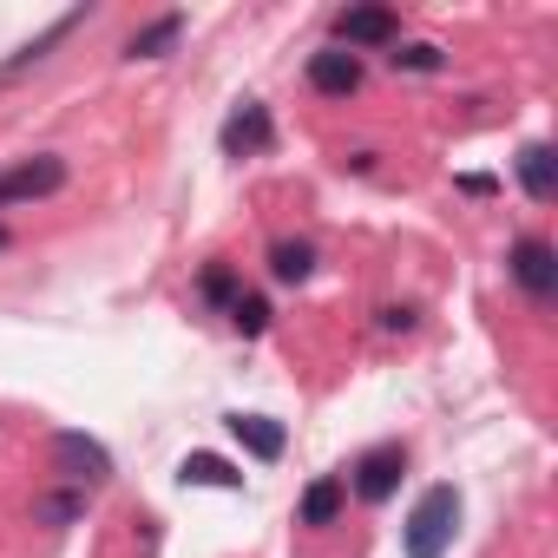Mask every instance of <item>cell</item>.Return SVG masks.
I'll list each match as a JSON object with an SVG mask.
<instances>
[{"mask_svg": "<svg viewBox=\"0 0 558 558\" xmlns=\"http://www.w3.org/2000/svg\"><path fill=\"white\" fill-rule=\"evenodd\" d=\"M269 276H276V283H310V276H316V250L303 236L269 243Z\"/></svg>", "mask_w": 558, "mask_h": 558, "instance_id": "13", "label": "cell"}, {"mask_svg": "<svg viewBox=\"0 0 558 558\" xmlns=\"http://www.w3.org/2000/svg\"><path fill=\"white\" fill-rule=\"evenodd\" d=\"M223 427L243 440V453H256V460H283V447H290V434H283V421H269V414H223Z\"/></svg>", "mask_w": 558, "mask_h": 558, "instance_id": "9", "label": "cell"}, {"mask_svg": "<svg viewBox=\"0 0 558 558\" xmlns=\"http://www.w3.org/2000/svg\"><path fill=\"white\" fill-rule=\"evenodd\" d=\"M53 191H66V158H53V151L21 158V165L0 171V210H8V204H40Z\"/></svg>", "mask_w": 558, "mask_h": 558, "instance_id": "2", "label": "cell"}, {"mask_svg": "<svg viewBox=\"0 0 558 558\" xmlns=\"http://www.w3.org/2000/svg\"><path fill=\"white\" fill-rule=\"evenodd\" d=\"M178 480H184V486H223V493L243 486V473H236L230 460H217V453H191V460L178 466Z\"/></svg>", "mask_w": 558, "mask_h": 558, "instance_id": "14", "label": "cell"}, {"mask_svg": "<svg viewBox=\"0 0 558 558\" xmlns=\"http://www.w3.org/2000/svg\"><path fill=\"white\" fill-rule=\"evenodd\" d=\"M230 323H236L243 336H263V329H269V303H263V296H236V303H230Z\"/></svg>", "mask_w": 558, "mask_h": 558, "instance_id": "17", "label": "cell"}, {"mask_svg": "<svg viewBox=\"0 0 558 558\" xmlns=\"http://www.w3.org/2000/svg\"><path fill=\"white\" fill-rule=\"evenodd\" d=\"M453 532H460V493H453V486H427V493L414 499L408 525H401V551H408V558H447Z\"/></svg>", "mask_w": 558, "mask_h": 558, "instance_id": "1", "label": "cell"}, {"mask_svg": "<svg viewBox=\"0 0 558 558\" xmlns=\"http://www.w3.org/2000/svg\"><path fill=\"white\" fill-rule=\"evenodd\" d=\"M197 290H204V303H236V276H230L223 263H210V269H204V283H197Z\"/></svg>", "mask_w": 558, "mask_h": 558, "instance_id": "18", "label": "cell"}, {"mask_svg": "<svg viewBox=\"0 0 558 558\" xmlns=\"http://www.w3.org/2000/svg\"><path fill=\"white\" fill-rule=\"evenodd\" d=\"M178 40H184V14H158L151 27H138V34L125 40V60H165Z\"/></svg>", "mask_w": 558, "mask_h": 558, "instance_id": "10", "label": "cell"}, {"mask_svg": "<svg viewBox=\"0 0 558 558\" xmlns=\"http://www.w3.org/2000/svg\"><path fill=\"white\" fill-rule=\"evenodd\" d=\"M381 329H388V336H408V329H414V310H381Z\"/></svg>", "mask_w": 558, "mask_h": 558, "instance_id": "20", "label": "cell"}, {"mask_svg": "<svg viewBox=\"0 0 558 558\" xmlns=\"http://www.w3.org/2000/svg\"><path fill=\"white\" fill-rule=\"evenodd\" d=\"M80 512H86V499H80V493H53V499H40V519H53V525L80 519Z\"/></svg>", "mask_w": 558, "mask_h": 558, "instance_id": "19", "label": "cell"}, {"mask_svg": "<svg viewBox=\"0 0 558 558\" xmlns=\"http://www.w3.org/2000/svg\"><path fill=\"white\" fill-rule=\"evenodd\" d=\"M519 184H525L532 204H551V191H558V158H551V145H525V151H519Z\"/></svg>", "mask_w": 558, "mask_h": 558, "instance_id": "11", "label": "cell"}, {"mask_svg": "<svg viewBox=\"0 0 558 558\" xmlns=\"http://www.w3.org/2000/svg\"><path fill=\"white\" fill-rule=\"evenodd\" d=\"M336 40H342V53H355V47H401V14L395 8H342L336 14Z\"/></svg>", "mask_w": 558, "mask_h": 558, "instance_id": "5", "label": "cell"}, {"mask_svg": "<svg viewBox=\"0 0 558 558\" xmlns=\"http://www.w3.org/2000/svg\"><path fill=\"white\" fill-rule=\"evenodd\" d=\"M401 473H408V447L401 440H381V447H368L362 460H355V499L362 506H381V499H395V486H401Z\"/></svg>", "mask_w": 558, "mask_h": 558, "instance_id": "3", "label": "cell"}, {"mask_svg": "<svg viewBox=\"0 0 558 558\" xmlns=\"http://www.w3.org/2000/svg\"><path fill=\"white\" fill-rule=\"evenodd\" d=\"M0 250H8V230H0Z\"/></svg>", "mask_w": 558, "mask_h": 558, "instance_id": "21", "label": "cell"}, {"mask_svg": "<svg viewBox=\"0 0 558 558\" xmlns=\"http://www.w3.org/2000/svg\"><path fill=\"white\" fill-rule=\"evenodd\" d=\"M80 21H86V14H60V21H53V27H47L40 40H27V47H21V53H14L8 66H0V73H27V66H34V60H47V53H53V47H60V40H66V34L80 27Z\"/></svg>", "mask_w": 558, "mask_h": 558, "instance_id": "15", "label": "cell"}, {"mask_svg": "<svg viewBox=\"0 0 558 558\" xmlns=\"http://www.w3.org/2000/svg\"><path fill=\"white\" fill-rule=\"evenodd\" d=\"M53 466L66 473V480H80V486H106L112 480V453L99 447V440H86V434H53Z\"/></svg>", "mask_w": 558, "mask_h": 558, "instance_id": "6", "label": "cell"}, {"mask_svg": "<svg viewBox=\"0 0 558 558\" xmlns=\"http://www.w3.org/2000/svg\"><path fill=\"white\" fill-rule=\"evenodd\" d=\"M342 499H349V480H336V473H323V480H310V493H303V506H296V519H303V525H336V512H342Z\"/></svg>", "mask_w": 558, "mask_h": 558, "instance_id": "12", "label": "cell"}, {"mask_svg": "<svg viewBox=\"0 0 558 558\" xmlns=\"http://www.w3.org/2000/svg\"><path fill=\"white\" fill-rule=\"evenodd\" d=\"M506 269H512V283L525 290V296H551L558 290V250L545 243V236H519L512 250H506Z\"/></svg>", "mask_w": 558, "mask_h": 558, "instance_id": "4", "label": "cell"}, {"mask_svg": "<svg viewBox=\"0 0 558 558\" xmlns=\"http://www.w3.org/2000/svg\"><path fill=\"white\" fill-rule=\"evenodd\" d=\"M269 138H276V125H269V106H256V99H243L223 119V158H256V151H269Z\"/></svg>", "mask_w": 558, "mask_h": 558, "instance_id": "7", "label": "cell"}, {"mask_svg": "<svg viewBox=\"0 0 558 558\" xmlns=\"http://www.w3.org/2000/svg\"><path fill=\"white\" fill-rule=\"evenodd\" d=\"M310 86L323 99H349V93H362V60L342 47H323V53H310Z\"/></svg>", "mask_w": 558, "mask_h": 558, "instance_id": "8", "label": "cell"}, {"mask_svg": "<svg viewBox=\"0 0 558 558\" xmlns=\"http://www.w3.org/2000/svg\"><path fill=\"white\" fill-rule=\"evenodd\" d=\"M388 66H395V73H440V66H447V53H440V47H427V40H414V47H395V53H388Z\"/></svg>", "mask_w": 558, "mask_h": 558, "instance_id": "16", "label": "cell"}]
</instances>
